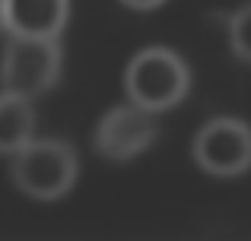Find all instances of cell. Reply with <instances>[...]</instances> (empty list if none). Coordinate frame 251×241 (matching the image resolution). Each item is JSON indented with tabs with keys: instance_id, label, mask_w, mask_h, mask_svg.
I'll list each match as a JSON object with an SVG mask.
<instances>
[{
	"instance_id": "5b68a950",
	"label": "cell",
	"mask_w": 251,
	"mask_h": 241,
	"mask_svg": "<svg viewBox=\"0 0 251 241\" xmlns=\"http://www.w3.org/2000/svg\"><path fill=\"white\" fill-rule=\"evenodd\" d=\"M156 136H159L156 114L127 102V105H115L111 111H105L92 143H96L99 155H105L111 162H127L134 155H140L143 149H150V143Z\"/></svg>"
},
{
	"instance_id": "277c9868",
	"label": "cell",
	"mask_w": 251,
	"mask_h": 241,
	"mask_svg": "<svg viewBox=\"0 0 251 241\" xmlns=\"http://www.w3.org/2000/svg\"><path fill=\"white\" fill-rule=\"evenodd\" d=\"M191 159L213 178H239L251 168V124L223 114L194 133Z\"/></svg>"
},
{
	"instance_id": "ba28073f",
	"label": "cell",
	"mask_w": 251,
	"mask_h": 241,
	"mask_svg": "<svg viewBox=\"0 0 251 241\" xmlns=\"http://www.w3.org/2000/svg\"><path fill=\"white\" fill-rule=\"evenodd\" d=\"M229 44L242 61L251 64V3L239 6L229 16Z\"/></svg>"
},
{
	"instance_id": "8992f818",
	"label": "cell",
	"mask_w": 251,
	"mask_h": 241,
	"mask_svg": "<svg viewBox=\"0 0 251 241\" xmlns=\"http://www.w3.org/2000/svg\"><path fill=\"white\" fill-rule=\"evenodd\" d=\"M3 29L16 38H57L67 25L70 0H0Z\"/></svg>"
},
{
	"instance_id": "7a4b0ae2",
	"label": "cell",
	"mask_w": 251,
	"mask_h": 241,
	"mask_svg": "<svg viewBox=\"0 0 251 241\" xmlns=\"http://www.w3.org/2000/svg\"><path fill=\"white\" fill-rule=\"evenodd\" d=\"M10 181L32 200H61L76 181V153L64 140H32L13 155Z\"/></svg>"
},
{
	"instance_id": "6da1fadb",
	"label": "cell",
	"mask_w": 251,
	"mask_h": 241,
	"mask_svg": "<svg viewBox=\"0 0 251 241\" xmlns=\"http://www.w3.org/2000/svg\"><path fill=\"white\" fill-rule=\"evenodd\" d=\"M191 89V70L184 57L172 48L153 44L130 57L124 67V92L127 102L150 114H159L178 105Z\"/></svg>"
},
{
	"instance_id": "9c48e42d",
	"label": "cell",
	"mask_w": 251,
	"mask_h": 241,
	"mask_svg": "<svg viewBox=\"0 0 251 241\" xmlns=\"http://www.w3.org/2000/svg\"><path fill=\"white\" fill-rule=\"evenodd\" d=\"M124 6H130V10H156V6H162L166 0H121Z\"/></svg>"
},
{
	"instance_id": "3957f363",
	"label": "cell",
	"mask_w": 251,
	"mask_h": 241,
	"mask_svg": "<svg viewBox=\"0 0 251 241\" xmlns=\"http://www.w3.org/2000/svg\"><path fill=\"white\" fill-rule=\"evenodd\" d=\"M61 73V44L57 38H16L3 44L0 54V86L10 95L35 99L48 92Z\"/></svg>"
},
{
	"instance_id": "30bf717a",
	"label": "cell",
	"mask_w": 251,
	"mask_h": 241,
	"mask_svg": "<svg viewBox=\"0 0 251 241\" xmlns=\"http://www.w3.org/2000/svg\"><path fill=\"white\" fill-rule=\"evenodd\" d=\"M0 25H3V13H0Z\"/></svg>"
},
{
	"instance_id": "52a82bcc",
	"label": "cell",
	"mask_w": 251,
	"mask_h": 241,
	"mask_svg": "<svg viewBox=\"0 0 251 241\" xmlns=\"http://www.w3.org/2000/svg\"><path fill=\"white\" fill-rule=\"evenodd\" d=\"M35 111L32 102L23 95L0 92V155H16L32 143Z\"/></svg>"
}]
</instances>
